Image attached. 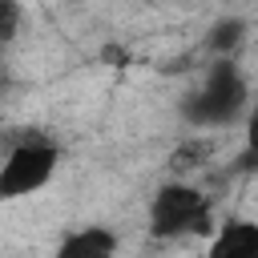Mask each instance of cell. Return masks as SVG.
Segmentation results:
<instances>
[{"label":"cell","instance_id":"cell-1","mask_svg":"<svg viewBox=\"0 0 258 258\" xmlns=\"http://www.w3.org/2000/svg\"><path fill=\"white\" fill-rule=\"evenodd\" d=\"M250 109V81L238 60H214L198 89L181 101V121L189 129H226Z\"/></svg>","mask_w":258,"mask_h":258},{"label":"cell","instance_id":"cell-2","mask_svg":"<svg viewBox=\"0 0 258 258\" xmlns=\"http://www.w3.org/2000/svg\"><path fill=\"white\" fill-rule=\"evenodd\" d=\"M145 226L153 238H185V234H210L214 230V202L202 185L185 177H169L153 189L145 206Z\"/></svg>","mask_w":258,"mask_h":258},{"label":"cell","instance_id":"cell-3","mask_svg":"<svg viewBox=\"0 0 258 258\" xmlns=\"http://www.w3.org/2000/svg\"><path fill=\"white\" fill-rule=\"evenodd\" d=\"M56 169H60V145L52 137L28 133L12 141L0 161V202H24L40 194L44 185H52Z\"/></svg>","mask_w":258,"mask_h":258},{"label":"cell","instance_id":"cell-4","mask_svg":"<svg viewBox=\"0 0 258 258\" xmlns=\"http://www.w3.org/2000/svg\"><path fill=\"white\" fill-rule=\"evenodd\" d=\"M48 258H121V238L113 226L85 222V226L69 230Z\"/></svg>","mask_w":258,"mask_h":258},{"label":"cell","instance_id":"cell-5","mask_svg":"<svg viewBox=\"0 0 258 258\" xmlns=\"http://www.w3.org/2000/svg\"><path fill=\"white\" fill-rule=\"evenodd\" d=\"M206 258H258V218H226L210 230Z\"/></svg>","mask_w":258,"mask_h":258},{"label":"cell","instance_id":"cell-6","mask_svg":"<svg viewBox=\"0 0 258 258\" xmlns=\"http://www.w3.org/2000/svg\"><path fill=\"white\" fill-rule=\"evenodd\" d=\"M242 40H246V20H242V16H222V20L210 28L206 48L214 52V60H234V52L242 48Z\"/></svg>","mask_w":258,"mask_h":258},{"label":"cell","instance_id":"cell-7","mask_svg":"<svg viewBox=\"0 0 258 258\" xmlns=\"http://www.w3.org/2000/svg\"><path fill=\"white\" fill-rule=\"evenodd\" d=\"M24 28V0H0V52L20 36Z\"/></svg>","mask_w":258,"mask_h":258},{"label":"cell","instance_id":"cell-8","mask_svg":"<svg viewBox=\"0 0 258 258\" xmlns=\"http://www.w3.org/2000/svg\"><path fill=\"white\" fill-rule=\"evenodd\" d=\"M202 258H206V254H202Z\"/></svg>","mask_w":258,"mask_h":258}]
</instances>
